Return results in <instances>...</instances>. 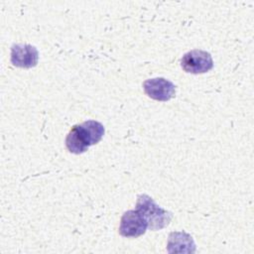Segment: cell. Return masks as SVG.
Wrapping results in <instances>:
<instances>
[{
	"instance_id": "cell-1",
	"label": "cell",
	"mask_w": 254,
	"mask_h": 254,
	"mask_svg": "<svg viewBox=\"0 0 254 254\" xmlns=\"http://www.w3.org/2000/svg\"><path fill=\"white\" fill-rule=\"evenodd\" d=\"M104 135V127L100 122L87 120L71 127L65 138V146L70 153H84L91 145L98 143Z\"/></svg>"
},
{
	"instance_id": "cell-2",
	"label": "cell",
	"mask_w": 254,
	"mask_h": 254,
	"mask_svg": "<svg viewBox=\"0 0 254 254\" xmlns=\"http://www.w3.org/2000/svg\"><path fill=\"white\" fill-rule=\"evenodd\" d=\"M136 209L147 220L148 228L154 231L166 227L173 218V214L170 211L161 208L147 194L138 195Z\"/></svg>"
},
{
	"instance_id": "cell-3",
	"label": "cell",
	"mask_w": 254,
	"mask_h": 254,
	"mask_svg": "<svg viewBox=\"0 0 254 254\" xmlns=\"http://www.w3.org/2000/svg\"><path fill=\"white\" fill-rule=\"evenodd\" d=\"M181 66L186 72L204 73L213 66L210 54L202 50H192L186 53L181 59Z\"/></svg>"
},
{
	"instance_id": "cell-4",
	"label": "cell",
	"mask_w": 254,
	"mask_h": 254,
	"mask_svg": "<svg viewBox=\"0 0 254 254\" xmlns=\"http://www.w3.org/2000/svg\"><path fill=\"white\" fill-rule=\"evenodd\" d=\"M148 222L137 210L132 209L124 212L121 217L119 233L124 237H138L146 232Z\"/></svg>"
},
{
	"instance_id": "cell-5",
	"label": "cell",
	"mask_w": 254,
	"mask_h": 254,
	"mask_svg": "<svg viewBox=\"0 0 254 254\" xmlns=\"http://www.w3.org/2000/svg\"><path fill=\"white\" fill-rule=\"evenodd\" d=\"M143 88L145 93L150 98L158 101H168L176 93L175 84L164 77H156L145 80L143 83Z\"/></svg>"
},
{
	"instance_id": "cell-6",
	"label": "cell",
	"mask_w": 254,
	"mask_h": 254,
	"mask_svg": "<svg viewBox=\"0 0 254 254\" xmlns=\"http://www.w3.org/2000/svg\"><path fill=\"white\" fill-rule=\"evenodd\" d=\"M38 50L28 44H16L11 48V63L18 67L30 68L38 64Z\"/></svg>"
},
{
	"instance_id": "cell-7",
	"label": "cell",
	"mask_w": 254,
	"mask_h": 254,
	"mask_svg": "<svg viewBox=\"0 0 254 254\" xmlns=\"http://www.w3.org/2000/svg\"><path fill=\"white\" fill-rule=\"evenodd\" d=\"M168 252H180V253H185V252H194L195 247H194V242L192 240V237L186 233L185 231H177V232H172L169 235V240H168Z\"/></svg>"
}]
</instances>
